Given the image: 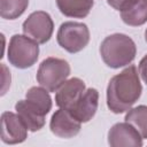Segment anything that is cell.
<instances>
[{
  "instance_id": "cell-1",
  "label": "cell",
  "mask_w": 147,
  "mask_h": 147,
  "mask_svg": "<svg viewBox=\"0 0 147 147\" xmlns=\"http://www.w3.org/2000/svg\"><path fill=\"white\" fill-rule=\"evenodd\" d=\"M142 92L136 65H129L115 75L107 87V106L114 114H122L132 108Z\"/></svg>"
},
{
  "instance_id": "cell-2",
  "label": "cell",
  "mask_w": 147,
  "mask_h": 147,
  "mask_svg": "<svg viewBox=\"0 0 147 147\" xmlns=\"http://www.w3.org/2000/svg\"><path fill=\"white\" fill-rule=\"evenodd\" d=\"M137 54L134 41L124 33H114L106 37L100 45V55L103 62L113 69L130 64Z\"/></svg>"
},
{
  "instance_id": "cell-3",
  "label": "cell",
  "mask_w": 147,
  "mask_h": 147,
  "mask_svg": "<svg viewBox=\"0 0 147 147\" xmlns=\"http://www.w3.org/2000/svg\"><path fill=\"white\" fill-rule=\"evenodd\" d=\"M38 45V42L25 34H14L9 40L7 51L9 63L18 69L32 67L39 56Z\"/></svg>"
},
{
  "instance_id": "cell-4",
  "label": "cell",
  "mask_w": 147,
  "mask_h": 147,
  "mask_svg": "<svg viewBox=\"0 0 147 147\" xmlns=\"http://www.w3.org/2000/svg\"><path fill=\"white\" fill-rule=\"evenodd\" d=\"M70 75V64L59 57L45 59L38 68L37 82L48 92H56Z\"/></svg>"
},
{
  "instance_id": "cell-5",
  "label": "cell",
  "mask_w": 147,
  "mask_h": 147,
  "mask_svg": "<svg viewBox=\"0 0 147 147\" xmlns=\"http://www.w3.org/2000/svg\"><path fill=\"white\" fill-rule=\"evenodd\" d=\"M57 44L69 53H78L90 41V30L80 22H64L60 25L56 34Z\"/></svg>"
},
{
  "instance_id": "cell-6",
  "label": "cell",
  "mask_w": 147,
  "mask_h": 147,
  "mask_svg": "<svg viewBox=\"0 0 147 147\" xmlns=\"http://www.w3.org/2000/svg\"><path fill=\"white\" fill-rule=\"evenodd\" d=\"M22 30L25 36L33 39L38 44L47 42L54 30V23L51 15L44 10L31 13L23 22Z\"/></svg>"
},
{
  "instance_id": "cell-7",
  "label": "cell",
  "mask_w": 147,
  "mask_h": 147,
  "mask_svg": "<svg viewBox=\"0 0 147 147\" xmlns=\"http://www.w3.org/2000/svg\"><path fill=\"white\" fill-rule=\"evenodd\" d=\"M28 127L16 113L3 111L1 115V140L7 145L23 142L28 137Z\"/></svg>"
},
{
  "instance_id": "cell-8",
  "label": "cell",
  "mask_w": 147,
  "mask_h": 147,
  "mask_svg": "<svg viewBox=\"0 0 147 147\" xmlns=\"http://www.w3.org/2000/svg\"><path fill=\"white\" fill-rule=\"evenodd\" d=\"M108 144L111 147H141L142 137L130 123H116L108 131Z\"/></svg>"
},
{
  "instance_id": "cell-9",
  "label": "cell",
  "mask_w": 147,
  "mask_h": 147,
  "mask_svg": "<svg viewBox=\"0 0 147 147\" xmlns=\"http://www.w3.org/2000/svg\"><path fill=\"white\" fill-rule=\"evenodd\" d=\"M80 127L82 123L78 119H76L70 114V111L63 108L56 110L53 114L49 122V129L52 133L59 138L64 139L74 138L75 136H77L80 131Z\"/></svg>"
},
{
  "instance_id": "cell-10",
  "label": "cell",
  "mask_w": 147,
  "mask_h": 147,
  "mask_svg": "<svg viewBox=\"0 0 147 147\" xmlns=\"http://www.w3.org/2000/svg\"><path fill=\"white\" fill-rule=\"evenodd\" d=\"M85 83L77 77L65 80L55 93V103L59 108L70 110L85 92Z\"/></svg>"
},
{
  "instance_id": "cell-11",
  "label": "cell",
  "mask_w": 147,
  "mask_h": 147,
  "mask_svg": "<svg viewBox=\"0 0 147 147\" xmlns=\"http://www.w3.org/2000/svg\"><path fill=\"white\" fill-rule=\"evenodd\" d=\"M99 92L95 88H86L78 101L71 107L70 114L80 123H86L93 118L98 110Z\"/></svg>"
},
{
  "instance_id": "cell-12",
  "label": "cell",
  "mask_w": 147,
  "mask_h": 147,
  "mask_svg": "<svg viewBox=\"0 0 147 147\" xmlns=\"http://www.w3.org/2000/svg\"><path fill=\"white\" fill-rule=\"evenodd\" d=\"M15 110L22 118L29 131L36 132L44 127L45 116L47 114H45L38 106H36L28 99L17 101V103L15 105Z\"/></svg>"
},
{
  "instance_id": "cell-13",
  "label": "cell",
  "mask_w": 147,
  "mask_h": 147,
  "mask_svg": "<svg viewBox=\"0 0 147 147\" xmlns=\"http://www.w3.org/2000/svg\"><path fill=\"white\" fill-rule=\"evenodd\" d=\"M122 21L130 26H139L147 22V0H133L121 10Z\"/></svg>"
},
{
  "instance_id": "cell-14",
  "label": "cell",
  "mask_w": 147,
  "mask_h": 147,
  "mask_svg": "<svg viewBox=\"0 0 147 147\" xmlns=\"http://www.w3.org/2000/svg\"><path fill=\"white\" fill-rule=\"evenodd\" d=\"M59 10L68 17L84 18L86 17L93 5V0H56Z\"/></svg>"
},
{
  "instance_id": "cell-15",
  "label": "cell",
  "mask_w": 147,
  "mask_h": 147,
  "mask_svg": "<svg viewBox=\"0 0 147 147\" xmlns=\"http://www.w3.org/2000/svg\"><path fill=\"white\" fill-rule=\"evenodd\" d=\"M125 122L133 125L142 139H147V106L141 105L127 110Z\"/></svg>"
},
{
  "instance_id": "cell-16",
  "label": "cell",
  "mask_w": 147,
  "mask_h": 147,
  "mask_svg": "<svg viewBox=\"0 0 147 147\" xmlns=\"http://www.w3.org/2000/svg\"><path fill=\"white\" fill-rule=\"evenodd\" d=\"M29 6V0H0V15L5 20L20 17Z\"/></svg>"
},
{
  "instance_id": "cell-17",
  "label": "cell",
  "mask_w": 147,
  "mask_h": 147,
  "mask_svg": "<svg viewBox=\"0 0 147 147\" xmlns=\"http://www.w3.org/2000/svg\"><path fill=\"white\" fill-rule=\"evenodd\" d=\"M25 98L36 106H38L45 114H48L49 110L52 109V98L48 91L42 86L41 87L33 86L29 88L25 94Z\"/></svg>"
},
{
  "instance_id": "cell-18",
  "label": "cell",
  "mask_w": 147,
  "mask_h": 147,
  "mask_svg": "<svg viewBox=\"0 0 147 147\" xmlns=\"http://www.w3.org/2000/svg\"><path fill=\"white\" fill-rule=\"evenodd\" d=\"M139 75L147 85V55H145L139 62Z\"/></svg>"
},
{
  "instance_id": "cell-19",
  "label": "cell",
  "mask_w": 147,
  "mask_h": 147,
  "mask_svg": "<svg viewBox=\"0 0 147 147\" xmlns=\"http://www.w3.org/2000/svg\"><path fill=\"white\" fill-rule=\"evenodd\" d=\"M131 1H133V0H107V2H108V5L110 6V7H113L114 9H116V10H122L125 6H127Z\"/></svg>"
},
{
  "instance_id": "cell-20",
  "label": "cell",
  "mask_w": 147,
  "mask_h": 147,
  "mask_svg": "<svg viewBox=\"0 0 147 147\" xmlns=\"http://www.w3.org/2000/svg\"><path fill=\"white\" fill-rule=\"evenodd\" d=\"M145 40H146V42H147V29H146V31H145Z\"/></svg>"
}]
</instances>
